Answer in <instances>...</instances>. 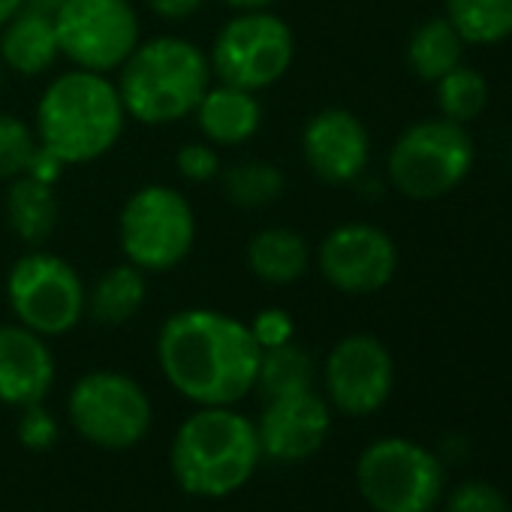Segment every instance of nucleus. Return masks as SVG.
Instances as JSON below:
<instances>
[{
	"instance_id": "nucleus-1",
	"label": "nucleus",
	"mask_w": 512,
	"mask_h": 512,
	"mask_svg": "<svg viewBox=\"0 0 512 512\" xmlns=\"http://www.w3.org/2000/svg\"><path fill=\"white\" fill-rule=\"evenodd\" d=\"M263 347L241 320L190 308L172 314L157 338L163 377L199 407H232L256 383Z\"/></svg>"
},
{
	"instance_id": "nucleus-2",
	"label": "nucleus",
	"mask_w": 512,
	"mask_h": 512,
	"mask_svg": "<svg viewBox=\"0 0 512 512\" xmlns=\"http://www.w3.org/2000/svg\"><path fill=\"white\" fill-rule=\"evenodd\" d=\"M124 103L106 73L73 70L58 76L37 106L40 145L64 163H91L124 133Z\"/></svg>"
},
{
	"instance_id": "nucleus-3",
	"label": "nucleus",
	"mask_w": 512,
	"mask_h": 512,
	"mask_svg": "<svg viewBox=\"0 0 512 512\" xmlns=\"http://www.w3.org/2000/svg\"><path fill=\"white\" fill-rule=\"evenodd\" d=\"M263 458L256 425L232 407H199L172 440V473L187 494L226 497L238 491Z\"/></svg>"
},
{
	"instance_id": "nucleus-4",
	"label": "nucleus",
	"mask_w": 512,
	"mask_h": 512,
	"mask_svg": "<svg viewBox=\"0 0 512 512\" xmlns=\"http://www.w3.org/2000/svg\"><path fill=\"white\" fill-rule=\"evenodd\" d=\"M211 82L208 55L181 37L139 43L121 64L118 94L124 112L142 124L160 127L193 115Z\"/></svg>"
},
{
	"instance_id": "nucleus-5",
	"label": "nucleus",
	"mask_w": 512,
	"mask_h": 512,
	"mask_svg": "<svg viewBox=\"0 0 512 512\" xmlns=\"http://www.w3.org/2000/svg\"><path fill=\"white\" fill-rule=\"evenodd\" d=\"M356 485L374 512H431L443 497L446 473L425 446L383 437L359 455Z\"/></svg>"
},
{
	"instance_id": "nucleus-6",
	"label": "nucleus",
	"mask_w": 512,
	"mask_h": 512,
	"mask_svg": "<svg viewBox=\"0 0 512 512\" xmlns=\"http://www.w3.org/2000/svg\"><path fill=\"white\" fill-rule=\"evenodd\" d=\"M473 166V139L449 118L407 127L389 151V178L395 190L428 202L452 193Z\"/></svg>"
},
{
	"instance_id": "nucleus-7",
	"label": "nucleus",
	"mask_w": 512,
	"mask_h": 512,
	"mask_svg": "<svg viewBox=\"0 0 512 512\" xmlns=\"http://www.w3.org/2000/svg\"><path fill=\"white\" fill-rule=\"evenodd\" d=\"M118 235L127 263L142 272H169L196 241V214L178 190L148 184L121 208Z\"/></svg>"
},
{
	"instance_id": "nucleus-8",
	"label": "nucleus",
	"mask_w": 512,
	"mask_h": 512,
	"mask_svg": "<svg viewBox=\"0 0 512 512\" xmlns=\"http://www.w3.org/2000/svg\"><path fill=\"white\" fill-rule=\"evenodd\" d=\"M296 58V40L287 22L269 10L235 16L214 40L208 64L223 85L263 91L287 76Z\"/></svg>"
},
{
	"instance_id": "nucleus-9",
	"label": "nucleus",
	"mask_w": 512,
	"mask_h": 512,
	"mask_svg": "<svg viewBox=\"0 0 512 512\" xmlns=\"http://www.w3.org/2000/svg\"><path fill=\"white\" fill-rule=\"evenodd\" d=\"M85 284L76 269L55 253L34 250L10 269L7 299L22 326L43 338L67 335L85 314Z\"/></svg>"
},
{
	"instance_id": "nucleus-10",
	"label": "nucleus",
	"mask_w": 512,
	"mask_h": 512,
	"mask_svg": "<svg viewBox=\"0 0 512 512\" xmlns=\"http://www.w3.org/2000/svg\"><path fill=\"white\" fill-rule=\"evenodd\" d=\"M52 19L61 55L79 70H121L139 46V16L130 0H61Z\"/></svg>"
},
{
	"instance_id": "nucleus-11",
	"label": "nucleus",
	"mask_w": 512,
	"mask_h": 512,
	"mask_svg": "<svg viewBox=\"0 0 512 512\" xmlns=\"http://www.w3.org/2000/svg\"><path fill=\"white\" fill-rule=\"evenodd\" d=\"M76 431L100 449H130L151 428V401L145 389L118 371L85 374L67 401Z\"/></svg>"
},
{
	"instance_id": "nucleus-12",
	"label": "nucleus",
	"mask_w": 512,
	"mask_h": 512,
	"mask_svg": "<svg viewBox=\"0 0 512 512\" xmlns=\"http://www.w3.org/2000/svg\"><path fill=\"white\" fill-rule=\"evenodd\" d=\"M323 278L350 296H368L383 290L398 269L395 241L371 223H344L332 229L320 244Z\"/></svg>"
},
{
	"instance_id": "nucleus-13",
	"label": "nucleus",
	"mask_w": 512,
	"mask_h": 512,
	"mask_svg": "<svg viewBox=\"0 0 512 512\" xmlns=\"http://www.w3.org/2000/svg\"><path fill=\"white\" fill-rule=\"evenodd\" d=\"M395 386L389 350L374 335H350L338 341L326 359L329 401L347 416L377 413Z\"/></svg>"
},
{
	"instance_id": "nucleus-14",
	"label": "nucleus",
	"mask_w": 512,
	"mask_h": 512,
	"mask_svg": "<svg viewBox=\"0 0 512 512\" xmlns=\"http://www.w3.org/2000/svg\"><path fill=\"white\" fill-rule=\"evenodd\" d=\"M256 425L260 449L266 458L293 464L317 455L332 431V413L329 404L311 389L287 398L266 401V410Z\"/></svg>"
},
{
	"instance_id": "nucleus-15",
	"label": "nucleus",
	"mask_w": 512,
	"mask_h": 512,
	"mask_svg": "<svg viewBox=\"0 0 512 512\" xmlns=\"http://www.w3.org/2000/svg\"><path fill=\"white\" fill-rule=\"evenodd\" d=\"M302 154L311 172L329 184L356 181L371 157L365 124L347 109L317 112L302 133Z\"/></svg>"
},
{
	"instance_id": "nucleus-16",
	"label": "nucleus",
	"mask_w": 512,
	"mask_h": 512,
	"mask_svg": "<svg viewBox=\"0 0 512 512\" xmlns=\"http://www.w3.org/2000/svg\"><path fill=\"white\" fill-rule=\"evenodd\" d=\"M55 383V356L28 326H0V401L13 407L43 404Z\"/></svg>"
},
{
	"instance_id": "nucleus-17",
	"label": "nucleus",
	"mask_w": 512,
	"mask_h": 512,
	"mask_svg": "<svg viewBox=\"0 0 512 512\" xmlns=\"http://www.w3.org/2000/svg\"><path fill=\"white\" fill-rule=\"evenodd\" d=\"M61 58L52 10L25 4L0 31V61L19 76H43Z\"/></svg>"
},
{
	"instance_id": "nucleus-18",
	"label": "nucleus",
	"mask_w": 512,
	"mask_h": 512,
	"mask_svg": "<svg viewBox=\"0 0 512 512\" xmlns=\"http://www.w3.org/2000/svg\"><path fill=\"white\" fill-rule=\"evenodd\" d=\"M199 130L214 145H241L247 142L263 121V106L253 97V91L235 88V85H217L208 88L193 109Z\"/></svg>"
},
{
	"instance_id": "nucleus-19",
	"label": "nucleus",
	"mask_w": 512,
	"mask_h": 512,
	"mask_svg": "<svg viewBox=\"0 0 512 512\" xmlns=\"http://www.w3.org/2000/svg\"><path fill=\"white\" fill-rule=\"evenodd\" d=\"M247 266L266 284H293L311 266V247L299 232L287 226H272L250 238Z\"/></svg>"
},
{
	"instance_id": "nucleus-20",
	"label": "nucleus",
	"mask_w": 512,
	"mask_h": 512,
	"mask_svg": "<svg viewBox=\"0 0 512 512\" xmlns=\"http://www.w3.org/2000/svg\"><path fill=\"white\" fill-rule=\"evenodd\" d=\"M145 296H148L145 272L136 269L133 263H124V266H112L97 278V284L85 296V311L103 326H121L142 311Z\"/></svg>"
},
{
	"instance_id": "nucleus-21",
	"label": "nucleus",
	"mask_w": 512,
	"mask_h": 512,
	"mask_svg": "<svg viewBox=\"0 0 512 512\" xmlns=\"http://www.w3.org/2000/svg\"><path fill=\"white\" fill-rule=\"evenodd\" d=\"M7 220L22 241L43 244L58 226L55 190L28 175L13 178L10 193H7Z\"/></svg>"
},
{
	"instance_id": "nucleus-22",
	"label": "nucleus",
	"mask_w": 512,
	"mask_h": 512,
	"mask_svg": "<svg viewBox=\"0 0 512 512\" xmlns=\"http://www.w3.org/2000/svg\"><path fill=\"white\" fill-rule=\"evenodd\" d=\"M253 389L260 392L266 401L311 392L314 389V359H311V353L305 347L293 344V341L263 350Z\"/></svg>"
},
{
	"instance_id": "nucleus-23",
	"label": "nucleus",
	"mask_w": 512,
	"mask_h": 512,
	"mask_svg": "<svg viewBox=\"0 0 512 512\" xmlns=\"http://www.w3.org/2000/svg\"><path fill=\"white\" fill-rule=\"evenodd\" d=\"M464 40L449 19H431L416 28L407 46V64L422 82H437L461 64Z\"/></svg>"
},
{
	"instance_id": "nucleus-24",
	"label": "nucleus",
	"mask_w": 512,
	"mask_h": 512,
	"mask_svg": "<svg viewBox=\"0 0 512 512\" xmlns=\"http://www.w3.org/2000/svg\"><path fill=\"white\" fill-rule=\"evenodd\" d=\"M446 19L464 43H500L512 37V0H449Z\"/></svg>"
},
{
	"instance_id": "nucleus-25",
	"label": "nucleus",
	"mask_w": 512,
	"mask_h": 512,
	"mask_svg": "<svg viewBox=\"0 0 512 512\" xmlns=\"http://www.w3.org/2000/svg\"><path fill=\"white\" fill-rule=\"evenodd\" d=\"M223 190L229 202L241 208H263L281 199L284 193V175L278 166L263 160H244L223 172Z\"/></svg>"
},
{
	"instance_id": "nucleus-26",
	"label": "nucleus",
	"mask_w": 512,
	"mask_h": 512,
	"mask_svg": "<svg viewBox=\"0 0 512 512\" xmlns=\"http://www.w3.org/2000/svg\"><path fill=\"white\" fill-rule=\"evenodd\" d=\"M485 103H488V85L476 70L458 64L443 79H437V106L443 118L455 124H467L485 109Z\"/></svg>"
},
{
	"instance_id": "nucleus-27",
	"label": "nucleus",
	"mask_w": 512,
	"mask_h": 512,
	"mask_svg": "<svg viewBox=\"0 0 512 512\" xmlns=\"http://www.w3.org/2000/svg\"><path fill=\"white\" fill-rule=\"evenodd\" d=\"M34 148V130L22 118L0 112V181H13L25 175Z\"/></svg>"
},
{
	"instance_id": "nucleus-28",
	"label": "nucleus",
	"mask_w": 512,
	"mask_h": 512,
	"mask_svg": "<svg viewBox=\"0 0 512 512\" xmlns=\"http://www.w3.org/2000/svg\"><path fill=\"white\" fill-rule=\"evenodd\" d=\"M446 512H512L506 494L491 482H461L446 497Z\"/></svg>"
},
{
	"instance_id": "nucleus-29",
	"label": "nucleus",
	"mask_w": 512,
	"mask_h": 512,
	"mask_svg": "<svg viewBox=\"0 0 512 512\" xmlns=\"http://www.w3.org/2000/svg\"><path fill=\"white\" fill-rule=\"evenodd\" d=\"M55 440H58V422H55V416H52L43 404L22 407L19 443L28 446V449H34V452H43V449H49Z\"/></svg>"
},
{
	"instance_id": "nucleus-30",
	"label": "nucleus",
	"mask_w": 512,
	"mask_h": 512,
	"mask_svg": "<svg viewBox=\"0 0 512 512\" xmlns=\"http://www.w3.org/2000/svg\"><path fill=\"white\" fill-rule=\"evenodd\" d=\"M175 163H178V172L187 178V181H211V178H217L220 175V157H217V151L211 148V145H205V142H190V145H184L181 151H178V157H175Z\"/></svg>"
},
{
	"instance_id": "nucleus-31",
	"label": "nucleus",
	"mask_w": 512,
	"mask_h": 512,
	"mask_svg": "<svg viewBox=\"0 0 512 512\" xmlns=\"http://www.w3.org/2000/svg\"><path fill=\"white\" fill-rule=\"evenodd\" d=\"M293 332H296L293 317L287 311H281V308L260 311V314H256V320L250 323V335L256 338V344H260L263 350L293 341Z\"/></svg>"
},
{
	"instance_id": "nucleus-32",
	"label": "nucleus",
	"mask_w": 512,
	"mask_h": 512,
	"mask_svg": "<svg viewBox=\"0 0 512 512\" xmlns=\"http://www.w3.org/2000/svg\"><path fill=\"white\" fill-rule=\"evenodd\" d=\"M64 166H67V163H64L58 154H52L49 148L37 145V148H34V154H31V160H28V169H25V175H28V178H34V181H40V184H49V187H55V181L61 178Z\"/></svg>"
},
{
	"instance_id": "nucleus-33",
	"label": "nucleus",
	"mask_w": 512,
	"mask_h": 512,
	"mask_svg": "<svg viewBox=\"0 0 512 512\" xmlns=\"http://www.w3.org/2000/svg\"><path fill=\"white\" fill-rule=\"evenodd\" d=\"M148 7L160 16V19H187L193 16L199 7H202V0H148Z\"/></svg>"
},
{
	"instance_id": "nucleus-34",
	"label": "nucleus",
	"mask_w": 512,
	"mask_h": 512,
	"mask_svg": "<svg viewBox=\"0 0 512 512\" xmlns=\"http://www.w3.org/2000/svg\"><path fill=\"white\" fill-rule=\"evenodd\" d=\"M226 7L232 10H241V13H250V10H269L275 0H223Z\"/></svg>"
},
{
	"instance_id": "nucleus-35",
	"label": "nucleus",
	"mask_w": 512,
	"mask_h": 512,
	"mask_svg": "<svg viewBox=\"0 0 512 512\" xmlns=\"http://www.w3.org/2000/svg\"><path fill=\"white\" fill-rule=\"evenodd\" d=\"M25 4H28V0H0V28H4Z\"/></svg>"
},
{
	"instance_id": "nucleus-36",
	"label": "nucleus",
	"mask_w": 512,
	"mask_h": 512,
	"mask_svg": "<svg viewBox=\"0 0 512 512\" xmlns=\"http://www.w3.org/2000/svg\"><path fill=\"white\" fill-rule=\"evenodd\" d=\"M34 4H40V7H46V10H55L61 0H34Z\"/></svg>"
},
{
	"instance_id": "nucleus-37",
	"label": "nucleus",
	"mask_w": 512,
	"mask_h": 512,
	"mask_svg": "<svg viewBox=\"0 0 512 512\" xmlns=\"http://www.w3.org/2000/svg\"><path fill=\"white\" fill-rule=\"evenodd\" d=\"M0 85H4V61H0Z\"/></svg>"
}]
</instances>
